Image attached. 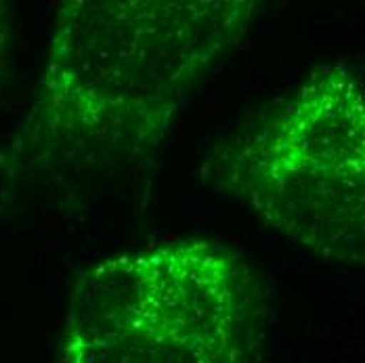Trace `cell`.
<instances>
[{
    "label": "cell",
    "instance_id": "cell-1",
    "mask_svg": "<svg viewBox=\"0 0 365 363\" xmlns=\"http://www.w3.org/2000/svg\"><path fill=\"white\" fill-rule=\"evenodd\" d=\"M255 13V0L66 2L0 170L80 175L149 158Z\"/></svg>",
    "mask_w": 365,
    "mask_h": 363
},
{
    "label": "cell",
    "instance_id": "cell-2",
    "mask_svg": "<svg viewBox=\"0 0 365 363\" xmlns=\"http://www.w3.org/2000/svg\"><path fill=\"white\" fill-rule=\"evenodd\" d=\"M267 311L260 280L229 248L149 246L78 275L59 363H255Z\"/></svg>",
    "mask_w": 365,
    "mask_h": 363
},
{
    "label": "cell",
    "instance_id": "cell-3",
    "mask_svg": "<svg viewBox=\"0 0 365 363\" xmlns=\"http://www.w3.org/2000/svg\"><path fill=\"white\" fill-rule=\"evenodd\" d=\"M208 181L313 255L365 260V88L349 63L319 68L227 139Z\"/></svg>",
    "mask_w": 365,
    "mask_h": 363
},
{
    "label": "cell",
    "instance_id": "cell-4",
    "mask_svg": "<svg viewBox=\"0 0 365 363\" xmlns=\"http://www.w3.org/2000/svg\"><path fill=\"white\" fill-rule=\"evenodd\" d=\"M13 30H15V13L9 4L0 2V70L9 63L11 57Z\"/></svg>",
    "mask_w": 365,
    "mask_h": 363
}]
</instances>
